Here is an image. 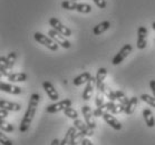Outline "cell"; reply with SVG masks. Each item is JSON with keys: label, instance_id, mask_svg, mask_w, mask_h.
Returning a JSON list of instances; mask_svg holds the SVG:
<instances>
[{"label": "cell", "instance_id": "obj_1", "mask_svg": "<svg viewBox=\"0 0 155 145\" xmlns=\"http://www.w3.org/2000/svg\"><path fill=\"white\" fill-rule=\"evenodd\" d=\"M39 101H40V95L37 94V93H34L30 96L27 110H26L25 115H24L22 120H21L20 125H19V131L21 133H26L29 130V127H30V124H31L32 120H34V116H35L36 110H37Z\"/></svg>", "mask_w": 155, "mask_h": 145}, {"label": "cell", "instance_id": "obj_2", "mask_svg": "<svg viewBox=\"0 0 155 145\" xmlns=\"http://www.w3.org/2000/svg\"><path fill=\"white\" fill-rule=\"evenodd\" d=\"M34 38H35V40L37 43H39L40 45H44L45 47H47L48 49L53 50V51H56V50L58 49V47H59V45H58L50 36L44 35L41 32H38V31L35 32Z\"/></svg>", "mask_w": 155, "mask_h": 145}, {"label": "cell", "instance_id": "obj_3", "mask_svg": "<svg viewBox=\"0 0 155 145\" xmlns=\"http://www.w3.org/2000/svg\"><path fill=\"white\" fill-rule=\"evenodd\" d=\"M71 99H63V101H60L58 103H54L51 105H48L46 107V112L49 114H55V113H59L61 110H65L67 107H71Z\"/></svg>", "mask_w": 155, "mask_h": 145}, {"label": "cell", "instance_id": "obj_4", "mask_svg": "<svg viewBox=\"0 0 155 145\" xmlns=\"http://www.w3.org/2000/svg\"><path fill=\"white\" fill-rule=\"evenodd\" d=\"M132 50H133V47H132V45H130V44L124 45V46L122 47V49H120V51L115 55V57L113 58V60H112V64H113L114 66L120 65V63H122V61L126 58V57H128V55L132 53Z\"/></svg>", "mask_w": 155, "mask_h": 145}, {"label": "cell", "instance_id": "obj_5", "mask_svg": "<svg viewBox=\"0 0 155 145\" xmlns=\"http://www.w3.org/2000/svg\"><path fill=\"white\" fill-rule=\"evenodd\" d=\"M49 25H50V27H53V29H55V30H57L58 32H60V34L64 35L65 37H69V36H71V29L68 28V27H66V26H64L57 18H55V17L50 18Z\"/></svg>", "mask_w": 155, "mask_h": 145}, {"label": "cell", "instance_id": "obj_6", "mask_svg": "<svg viewBox=\"0 0 155 145\" xmlns=\"http://www.w3.org/2000/svg\"><path fill=\"white\" fill-rule=\"evenodd\" d=\"M48 35H49L50 37H51V38H53L54 40L59 45V46L63 47V48H65V49L71 48V43L66 39L65 36L61 35V34L58 32L57 30H55V29H50L49 31H48Z\"/></svg>", "mask_w": 155, "mask_h": 145}, {"label": "cell", "instance_id": "obj_7", "mask_svg": "<svg viewBox=\"0 0 155 145\" xmlns=\"http://www.w3.org/2000/svg\"><path fill=\"white\" fill-rule=\"evenodd\" d=\"M95 86H96V77H91L89 81L86 83V86L84 88V92H83V99L84 101H89L92 98L93 94H94V91H95Z\"/></svg>", "mask_w": 155, "mask_h": 145}, {"label": "cell", "instance_id": "obj_8", "mask_svg": "<svg viewBox=\"0 0 155 145\" xmlns=\"http://www.w3.org/2000/svg\"><path fill=\"white\" fill-rule=\"evenodd\" d=\"M81 113H83V116H84V120L86 122L88 126L91 128L96 127V122L94 120V114H93V110H91V107L88 105H84L81 107Z\"/></svg>", "mask_w": 155, "mask_h": 145}, {"label": "cell", "instance_id": "obj_9", "mask_svg": "<svg viewBox=\"0 0 155 145\" xmlns=\"http://www.w3.org/2000/svg\"><path fill=\"white\" fill-rule=\"evenodd\" d=\"M146 36H147V29L144 26H141L138 27L137 29V41H136V47L138 49H144L146 45H147V41H146Z\"/></svg>", "mask_w": 155, "mask_h": 145}, {"label": "cell", "instance_id": "obj_10", "mask_svg": "<svg viewBox=\"0 0 155 145\" xmlns=\"http://www.w3.org/2000/svg\"><path fill=\"white\" fill-rule=\"evenodd\" d=\"M102 117H103V120H105L110 127H113L114 130H116V131H120L122 127H123L120 120H117L115 116H113L112 113H106V114H104Z\"/></svg>", "mask_w": 155, "mask_h": 145}, {"label": "cell", "instance_id": "obj_11", "mask_svg": "<svg viewBox=\"0 0 155 145\" xmlns=\"http://www.w3.org/2000/svg\"><path fill=\"white\" fill-rule=\"evenodd\" d=\"M114 104L115 103L112 102V101H109L108 103H106V104H103L102 106L99 107H96V110H93V114H94V116L95 117H101L103 116L104 114L106 113H110V110L113 108Z\"/></svg>", "mask_w": 155, "mask_h": 145}, {"label": "cell", "instance_id": "obj_12", "mask_svg": "<svg viewBox=\"0 0 155 145\" xmlns=\"http://www.w3.org/2000/svg\"><path fill=\"white\" fill-rule=\"evenodd\" d=\"M0 89L2 92L8 93V94H12V95H19V94L22 93V89L19 86L12 85V84H7V83H4V81L0 83Z\"/></svg>", "mask_w": 155, "mask_h": 145}, {"label": "cell", "instance_id": "obj_13", "mask_svg": "<svg viewBox=\"0 0 155 145\" xmlns=\"http://www.w3.org/2000/svg\"><path fill=\"white\" fill-rule=\"evenodd\" d=\"M74 125L75 127L77 128L78 131L83 132V133H85L86 134V136H93L94 135V130L93 128H91L89 126H88L87 124H86V122H83V120H74Z\"/></svg>", "mask_w": 155, "mask_h": 145}, {"label": "cell", "instance_id": "obj_14", "mask_svg": "<svg viewBox=\"0 0 155 145\" xmlns=\"http://www.w3.org/2000/svg\"><path fill=\"white\" fill-rule=\"evenodd\" d=\"M42 87H44L46 94L48 95V97H49L51 101H57V99L59 98L58 93H57V91L55 89V87H54L53 84H51L50 81H44V83H42Z\"/></svg>", "mask_w": 155, "mask_h": 145}, {"label": "cell", "instance_id": "obj_15", "mask_svg": "<svg viewBox=\"0 0 155 145\" xmlns=\"http://www.w3.org/2000/svg\"><path fill=\"white\" fill-rule=\"evenodd\" d=\"M16 59H17V53H15V51L10 53L7 57L1 56V58H0V60H1V65L6 66V67L8 68V71L12 69L15 63H16Z\"/></svg>", "mask_w": 155, "mask_h": 145}, {"label": "cell", "instance_id": "obj_16", "mask_svg": "<svg viewBox=\"0 0 155 145\" xmlns=\"http://www.w3.org/2000/svg\"><path fill=\"white\" fill-rule=\"evenodd\" d=\"M0 108H5L9 112H19L21 110V105L18 103L6 101V99H0Z\"/></svg>", "mask_w": 155, "mask_h": 145}, {"label": "cell", "instance_id": "obj_17", "mask_svg": "<svg viewBox=\"0 0 155 145\" xmlns=\"http://www.w3.org/2000/svg\"><path fill=\"white\" fill-rule=\"evenodd\" d=\"M109 28H110V22L106 20V21H103L101 24H98V25H96L93 28V34L95 36H99L102 35L103 32H105L106 30H108Z\"/></svg>", "mask_w": 155, "mask_h": 145}, {"label": "cell", "instance_id": "obj_18", "mask_svg": "<svg viewBox=\"0 0 155 145\" xmlns=\"http://www.w3.org/2000/svg\"><path fill=\"white\" fill-rule=\"evenodd\" d=\"M143 117H144V120L146 125H147L148 127H154L155 126V118L153 116V113H152V110L150 108H145L143 110Z\"/></svg>", "mask_w": 155, "mask_h": 145}, {"label": "cell", "instance_id": "obj_19", "mask_svg": "<svg viewBox=\"0 0 155 145\" xmlns=\"http://www.w3.org/2000/svg\"><path fill=\"white\" fill-rule=\"evenodd\" d=\"M91 77H92L91 73L85 71V73H83V74H81L79 76H77V77L74 78L73 84H74L75 86H81V85H83V84H86V83L89 81V78Z\"/></svg>", "mask_w": 155, "mask_h": 145}, {"label": "cell", "instance_id": "obj_20", "mask_svg": "<svg viewBox=\"0 0 155 145\" xmlns=\"http://www.w3.org/2000/svg\"><path fill=\"white\" fill-rule=\"evenodd\" d=\"M77 132V128L75 126L68 128V131L66 132V135L64 136L63 141H60V145H71V138L74 136V134Z\"/></svg>", "mask_w": 155, "mask_h": 145}, {"label": "cell", "instance_id": "obj_21", "mask_svg": "<svg viewBox=\"0 0 155 145\" xmlns=\"http://www.w3.org/2000/svg\"><path fill=\"white\" fill-rule=\"evenodd\" d=\"M137 104H138V98L135 97V96H133V97L130 99V102H128V104L126 105V107H125V112H124V113L126 114V115L133 114L135 112V110H136V107H137Z\"/></svg>", "mask_w": 155, "mask_h": 145}, {"label": "cell", "instance_id": "obj_22", "mask_svg": "<svg viewBox=\"0 0 155 145\" xmlns=\"http://www.w3.org/2000/svg\"><path fill=\"white\" fill-rule=\"evenodd\" d=\"M8 81H10L11 83H22L27 81V74L26 73H12V74H9Z\"/></svg>", "mask_w": 155, "mask_h": 145}, {"label": "cell", "instance_id": "obj_23", "mask_svg": "<svg viewBox=\"0 0 155 145\" xmlns=\"http://www.w3.org/2000/svg\"><path fill=\"white\" fill-rule=\"evenodd\" d=\"M98 91H102V92L104 93V95H105L106 97L109 99V101H112V102H115V101H117L115 92H114L112 88H109L108 86H106L105 84H103V85L98 88Z\"/></svg>", "mask_w": 155, "mask_h": 145}, {"label": "cell", "instance_id": "obj_24", "mask_svg": "<svg viewBox=\"0 0 155 145\" xmlns=\"http://www.w3.org/2000/svg\"><path fill=\"white\" fill-rule=\"evenodd\" d=\"M106 75H107V71H106V68L101 67L98 71H97V75H96V87H97V89H98L99 87L104 84Z\"/></svg>", "mask_w": 155, "mask_h": 145}, {"label": "cell", "instance_id": "obj_25", "mask_svg": "<svg viewBox=\"0 0 155 145\" xmlns=\"http://www.w3.org/2000/svg\"><path fill=\"white\" fill-rule=\"evenodd\" d=\"M0 128H1V131L7 132V133H12V132L15 131L14 125H11L10 123H8L7 120H5L4 118L0 120Z\"/></svg>", "mask_w": 155, "mask_h": 145}, {"label": "cell", "instance_id": "obj_26", "mask_svg": "<svg viewBox=\"0 0 155 145\" xmlns=\"http://www.w3.org/2000/svg\"><path fill=\"white\" fill-rule=\"evenodd\" d=\"M115 94H116V99L118 101V103H120L122 105H124V106L126 107V105L130 102V99L126 97L125 93L122 92V91H115Z\"/></svg>", "mask_w": 155, "mask_h": 145}, {"label": "cell", "instance_id": "obj_27", "mask_svg": "<svg viewBox=\"0 0 155 145\" xmlns=\"http://www.w3.org/2000/svg\"><path fill=\"white\" fill-rule=\"evenodd\" d=\"M61 7L65 10H76L77 2L74 1V0H64L61 2Z\"/></svg>", "mask_w": 155, "mask_h": 145}, {"label": "cell", "instance_id": "obj_28", "mask_svg": "<svg viewBox=\"0 0 155 145\" xmlns=\"http://www.w3.org/2000/svg\"><path fill=\"white\" fill-rule=\"evenodd\" d=\"M85 136H86V134L83 133V132H76L74 136H73V138H71V145H78L79 143H81V141L85 138Z\"/></svg>", "mask_w": 155, "mask_h": 145}, {"label": "cell", "instance_id": "obj_29", "mask_svg": "<svg viewBox=\"0 0 155 145\" xmlns=\"http://www.w3.org/2000/svg\"><path fill=\"white\" fill-rule=\"evenodd\" d=\"M76 11L81 12V14H89L92 11V6L88 4H77Z\"/></svg>", "mask_w": 155, "mask_h": 145}, {"label": "cell", "instance_id": "obj_30", "mask_svg": "<svg viewBox=\"0 0 155 145\" xmlns=\"http://www.w3.org/2000/svg\"><path fill=\"white\" fill-rule=\"evenodd\" d=\"M141 99L143 101V102L146 103V104H148L150 106L155 107V97L154 96H151V95H148V94H142Z\"/></svg>", "mask_w": 155, "mask_h": 145}, {"label": "cell", "instance_id": "obj_31", "mask_svg": "<svg viewBox=\"0 0 155 145\" xmlns=\"http://www.w3.org/2000/svg\"><path fill=\"white\" fill-rule=\"evenodd\" d=\"M64 113L67 117L71 118V120H77L78 118V113L77 110H75L74 108H71V107H67L66 110H64Z\"/></svg>", "mask_w": 155, "mask_h": 145}, {"label": "cell", "instance_id": "obj_32", "mask_svg": "<svg viewBox=\"0 0 155 145\" xmlns=\"http://www.w3.org/2000/svg\"><path fill=\"white\" fill-rule=\"evenodd\" d=\"M104 93L102 92V91H98L97 92V94H96V98H95V104L96 106L99 107L102 106L103 104H104Z\"/></svg>", "mask_w": 155, "mask_h": 145}, {"label": "cell", "instance_id": "obj_33", "mask_svg": "<svg viewBox=\"0 0 155 145\" xmlns=\"http://www.w3.org/2000/svg\"><path fill=\"white\" fill-rule=\"evenodd\" d=\"M123 112H125V106L122 105L120 103H118V104H114L113 108H112V110H110V113L112 114H120V113H123Z\"/></svg>", "mask_w": 155, "mask_h": 145}, {"label": "cell", "instance_id": "obj_34", "mask_svg": "<svg viewBox=\"0 0 155 145\" xmlns=\"http://www.w3.org/2000/svg\"><path fill=\"white\" fill-rule=\"evenodd\" d=\"M0 143L2 145H14V143H12V141H11L10 138H8L4 134V131L0 132Z\"/></svg>", "mask_w": 155, "mask_h": 145}, {"label": "cell", "instance_id": "obj_35", "mask_svg": "<svg viewBox=\"0 0 155 145\" xmlns=\"http://www.w3.org/2000/svg\"><path fill=\"white\" fill-rule=\"evenodd\" d=\"M93 1L95 2V5L99 8V9H105L106 6H107L105 0H93Z\"/></svg>", "mask_w": 155, "mask_h": 145}, {"label": "cell", "instance_id": "obj_36", "mask_svg": "<svg viewBox=\"0 0 155 145\" xmlns=\"http://www.w3.org/2000/svg\"><path fill=\"white\" fill-rule=\"evenodd\" d=\"M8 112H9V110H5V108H0V117H1V118H6V117L8 116Z\"/></svg>", "mask_w": 155, "mask_h": 145}, {"label": "cell", "instance_id": "obj_37", "mask_svg": "<svg viewBox=\"0 0 155 145\" xmlns=\"http://www.w3.org/2000/svg\"><path fill=\"white\" fill-rule=\"evenodd\" d=\"M150 87H151V91L153 93V96L155 97V79H152L150 81Z\"/></svg>", "mask_w": 155, "mask_h": 145}, {"label": "cell", "instance_id": "obj_38", "mask_svg": "<svg viewBox=\"0 0 155 145\" xmlns=\"http://www.w3.org/2000/svg\"><path fill=\"white\" fill-rule=\"evenodd\" d=\"M81 145H93V143L88 138H84L83 141H81Z\"/></svg>", "mask_w": 155, "mask_h": 145}, {"label": "cell", "instance_id": "obj_39", "mask_svg": "<svg viewBox=\"0 0 155 145\" xmlns=\"http://www.w3.org/2000/svg\"><path fill=\"white\" fill-rule=\"evenodd\" d=\"M50 145H60V141L58 138H55V140H53V142H51Z\"/></svg>", "mask_w": 155, "mask_h": 145}, {"label": "cell", "instance_id": "obj_40", "mask_svg": "<svg viewBox=\"0 0 155 145\" xmlns=\"http://www.w3.org/2000/svg\"><path fill=\"white\" fill-rule=\"evenodd\" d=\"M152 28H153V29L155 30V21L153 22V24H152Z\"/></svg>", "mask_w": 155, "mask_h": 145}, {"label": "cell", "instance_id": "obj_41", "mask_svg": "<svg viewBox=\"0 0 155 145\" xmlns=\"http://www.w3.org/2000/svg\"><path fill=\"white\" fill-rule=\"evenodd\" d=\"M74 1H76V0H74Z\"/></svg>", "mask_w": 155, "mask_h": 145}]
</instances>
